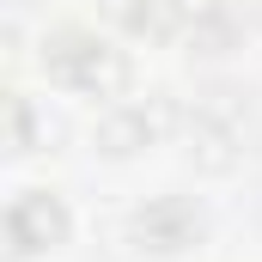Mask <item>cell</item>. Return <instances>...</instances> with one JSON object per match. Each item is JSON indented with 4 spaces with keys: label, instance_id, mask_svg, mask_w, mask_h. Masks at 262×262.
I'll return each mask as SVG.
<instances>
[{
    "label": "cell",
    "instance_id": "cell-1",
    "mask_svg": "<svg viewBox=\"0 0 262 262\" xmlns=\"http://www.w3.org/2000/svg\"><path fill=\"white\" fill-rule=\"evenodd\" d=\"M43 67H49V79L67 85V92L116 98V92L128 85V61H122V49H110L98 31H79V25H61V31L43 43Z\"/></svg>",
    "mask_w": 262,
    "mask_h": 262
},
{
    "label": "cell",
    "instance_id": "cell-2",
    "mask_svg": "<svg viewBox=\"0 0 262 262\" xmlns=\"http://www.w3.org/2000/svg\"><path fill=\"white\" fill-rule=\"evenodd\" d=\"M73 220H67V201L55 189H18L12 207H6V238L18 256H37V250H55L67 244Z\"/></svg>",
    "mask_w": 262,
    "mask_h": 262
},
{
    "label": "cell",
    "instance_id": "cell-3",
    "mask_svg": "<svg viewBox=\"0 0 262 262\" xmlns=\"http://www.w3.org/2000/svg\"><path fill=\"white\" fill-rule=\"evenodd\" d=\"M201 232H207V220L189 195H152L134 213V244H146L159 256H177V250L201 244Z\"/></svg>",
    "mask_w": 262,
    "mask_h": 262
},
{
    "label": "cell",
    "instance_id": "cell-4",
    "mask_svg": "<svg viewBox=\"0 0 262 262\" xmlns=\"http://www.w3.org/2000/svg\"><path fill=\"white\" fill-rule=\"evenodd\" d=\"M165 128V116H159V104H110L104 116H98V128H92V140L104 146V152H116V159H128V152H140L152 134Z\"/></svg>",
    "mask_w": 262,
    "mask_h": 262
},
{
    "label": "cell",
    "instance_id": "cell-5",
    "mask_svg": "<svg viewBox=\"0 0 262 262\" xmlns=\"http://www.w3.org/2000/svg\"><path fill=\"white\" fill-rule=\"evenodd\" d=\"M116 18L128 25V37H146V43H165V37L189 31L183 0H116Z\"/></svg>",
    "mask_w": 262,
    "mask_h": 262
},
{
    "label": "cell",
    "instance_id": "cell-6",
    "mask_svg": "<svg viewBox=\"0 0 262 262\" xmlns=\"http://www.w3.org/2000/svg\"><path fill=\"white\" fill-rule=\"evenodd\" d=\"M238 37H244V18H238L232 0H207V6H195V18H189V49H201V55H226V49H238Z\"/></svg>",
    "mask_w": 262,
    "mask_h": 262
},
{
    "label": "cell",
    "instance_id": "cell-7",
    "mask_svg": "<svg viewBox=\"0 0 262 262\" xmlns=\"http://www.w3.org/2000/svg\"><path fill=\"white\" fill-rule=\"evenodd\" d=\"M189 140L201 146V159H207V165H232V152H226V146L238 140V128H232L220 110H207V104H201L195 116H189Z\"/></svg>",
    "mask_w": 262,
    "mask_h": 262
},
{
    "label": "cell",
    "instance_id": "cell-8",
    "mask_svg": "<svg viewBox=\"0 0 262 262\" xmlns=\"http://www.w3.org/2000/svg\"><path fill=\"white\" fill-rule=\"evenodd\" d=\"M31 128H37V122H31V104L12 98V146H18V152H31Z\"/></svg>",
    "mask_w": 262,
    "mask_h": 262
}]
</instances>
